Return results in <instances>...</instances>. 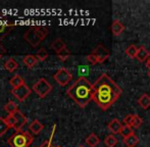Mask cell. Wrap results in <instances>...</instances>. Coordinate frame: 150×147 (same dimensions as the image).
<instances>
[{"label": "cell", "instance_id": "cell-16", "mask_svg": "<svg viewBox=\"0 0 150 147\" xmlns=\"http://www.w3.org/2000/svg\"><path fill=\"white\" fill-rule=\"evenodd\" d=\"M43 128H44V126L42 125V123H40L38 119L33 121L30 124V126H29V130H30L33 134H35V135H38V134L43 130Z\"/></svg>", "mask_w": 150, "mask_h": 147}, {"label": "cell", "instance_id": "cell-12", "mask_svg": "<svg viewBox=\"0 0 150 147\" xmlns=\"http://www.w3.org/2000/svg\"><path fill=\"white\" fill-rule=\"evenodd\" d=\"M64 48H67V45H65L64 41H63L62 39H60V38L55 39L51 44V49L53 50V51H55L56 53H59Z\"/></svg>", "mask_w": 150, "mask_h": 147}, {"label": "cell", "instance_id": "cell-8", "mask_svg": "<svg viewBox=\"0 0 150 147\" xmlns=\"http://www.w3.org/2000/svg\"><path fill=\"white\" fill-rule=\"evenodd\" d=\"M96 55V57L98 58L99 64L100 62H103L104 60H106L107 58L109 57V52L106 48L104 47L103 45H98L96 48H95L94 52H92Z\"/></svg>", "mask_w": 150, "mask_h": 147}, {"label": "cell", "instance_id": "cell-38", "mask_svg": "<svg viewBox=\"0 0 150 147\" xmlns=\"http://www.w3.org/2000/svg\"><path fill=\"white\" fill-rule=\"evenodd\" d=\"M57 147H61V146H57Z\"/></svg>", "mask_w": 150, "mask_h": 147}, {"label": "cell", "instance_id": "cell-23", "mask_svg": "<svg viewBox=\"0 0 150 147\" xmlns=\"http://www.w3.org/2000/svg\"><path fill=\"white\" fill-rule=\"evenodd\" d=\"M142 123H143V119H141L138 114H134L133 115V119H132V122H131L130 126L133 128V129H137V128L141 127Z\"/></svg>", "mask_w": 150, "mask_h": 147}, {"label": "cell", "instance_id": "cell-2", "mask_svg": "<svg viewBox=\"0 0 150 147\" xmlns=\"http://www.w3.org/2000/svg\"><path fill=\"white\" fill-rule=\"evenodd\" d=\"M67 93L80 107L84 108L92 100L93 85L86 78L80 77L67 89Z\"/></svg>", "mask_w": 150, "mask_h": 147}, {"label": "cell", "instance_id": "cell-25", "mask_svg": "<svg viewBox=\"0 0 150 147\" xmlns=\"http://www.w3.org/2000/svg\"><path fill=\"white\" fill-rule=\"evenodd\" d=\"M9 128L10 127L7 124V122H6V119H3V117H0V137L3 136L8 131Z\"/></svg>", "mask_w": 150, "mask_h": 147}, {"label": "cell", "instance_id": "cell-24", "mask_svg": "<svg viewBox=\"0 0 150 147\" xmlns=\"http://www.w3.org/2000/svg\"><path fill=\"white\" fill-rule=\"evenodd\" d=\"M132 134H134L133 128L129 125H125V124H122V131H120V135H122L124 138H127L128 136L132 135Z\"/></svg>", "mask_w": 150, "mask_h": 147}, {"label": "cell", "instance_id": "cell-3", "mask_svg": "<svg viewBox=\"0 0 150 147\" xmlns=\"http://www.w3.org/2000/svg\"><path fill=\"white\" fill-rule=\"evenodd\" d=\"M48 35V31L43 27H32L29 29L24 35V39L28 42L30 45L38 46Z\"/></svg>", "mask_w": 150, "mask_h": 147}, {"label": "cell", "instance_id": "cell-1", "mask_svg": "<svg viewBox=\"0 0 150 147\" xmlns=\"http://www.w3.org/2000/svg\"><path fill=\"white\" fill-rule=\"evenodd\" d=\"M122 95L120 86L106 74H102L93 84L92 100L103 110H106Z\"/></svg>", "mask_w": 150, "mask_h": 147}, {"label": "cell", "instance_id": "cell-21", "mask_svg": "<svg viewBox=\"0 0 150 147\" xmlns=\"http://www.w3.org/2000/svg\"><path fill=\"white\" fill-rule=\"evenodd\" d=\"M117 138L115 135H108L106 136V138L104 139V144L106 147H115L117 144Z\"/></svg>", "mask_w": 150, "mask_h": 147}, {"label": "cell", "instance_id": "cell-36", "mask_svg": "<svg viewBox=\"0 0 150 147\" xmlns=\"http://www.w3.org/2000/svg\"><path fill=\"white\" fill-rule=\"evenodd\" d=\"M148 76H149V78H150V72H148Z\"/></svg>", "mask_w": 150, "mask_h": 147}, {"label": "cell", "instance_id": "cell-37", "mask_svg": "<svg viewBox=\"0 0 150 147\" xmlns=\"http://www.w3.org/2000/svg\"><path fill=\"white\" fill-rule=\"evenodd\" d=\"M79 147H84V146H82V145H81V146H79Z\"/></svg>", "mask_w": 150, "mask_h": 147}, {"label": "cell", "instance_id": "cell-13", "mask_svg": "<svg viewBox=\"0 0 150 147\" xmlns=\"http://www.w3.org/2000/svg\"><path fill=\"white\" fill-rule=\"evenodd\" d=\"M125 31V26L120 22V20H113L112 25H111V32L115 36H119Z\"/></svg>", "mask_w": 150, "mask_h": 147}, {"label": "cell", "instance_id": "cell-7", "mask_svg": "<svg viewBox=\"0 0 150 147\" xmlns=\"http://www.w3.org/2000/svg\"><path fill=\"white\" fill-rule=\"evenodd\" d=\"M11 93L18 101H24V100L31 94V89L25 84V85L20 86V87H18V88H13V89L11 90Z\"/></svg>", "mask_w": 150, "mask_h": 147}, {"label": "cell", "instance_id": "cell-34", "mask_svg": "<svg viewBox=\"0 0 150 147\" xmlns=\"http://www.w3.org/2000/svg\"><path fill=\"white\" fill-rule=\"evenodd\" d=\"M4 29H5V25H3V24H1V23H0V33L3 32Z\"/></svg>", "mask_w": 150, "mask_h": 147}, {"label": "cell", "instance_id": "cell-10", "mask_svg": "<svg viewBox=\"0 0 150 147\" xmlns=\"http://www.w3.org/2000/svg\"><path fill=\"white\" fill-rule=\"evenodd\" d=\"M107 127H108L109 131H110L113 135H115V134H120V131H122V124L120 123L117 119H113L109 122Z\"/></svg>", "mask_w": 150, "mask_h": 147}, {"label": "cell", "instance_id": "cell-26", "mask_svg": "<svg viewBox=\"0 0 150 147\" xmlns=\"http://www.w3.org/2000/svg\"><path fill=\"white\" fill-rule=\"evenodd\" d=\"M137 52H138V48L136 47L135 45H130L128 48L126 49V54L131 58H136Z\"/></svg>", "mask_w": 150, "mask_h": 147}, {"label": "cell", "instance_id": "cell-33", "mask_svg": "<svg viewBox=\"0 0 150 147\" xmlns=\"http://www.w3.org/2000/svg\"><path fill=\"white\" fill-rule=\"evenodd\" d=\"M5 53H6V50H5V48L3 47V45H2L1 41H0V58H1Z\"/></svg>", "mask_w": 150, "mask_h": 147}, {"label": "cell", "instance_id": "cell-27", "mask_svg": "<svg viewBox=\"0 0 150 147\" xmlns=\"http://www.w3.org/2000/svg\"><path fill=\"white\" fill-rule=\"evenodd\" d=\"M36 57H37L38 60H40V61H43V60H45L46 58L48 57L47 50H46L45 48H41V49H39L37 53H36Z\"/></svg>", "mask_w": 150, "mask_h": 147}, {"label": "cell", "instance_id": "cell-14", "mask_svg": "<svg viewBox=\"0 0 150 147\" xmlns=\"http://www.w3.org/2000/svg\"><path fill=\"white\" fill-rule=\"evenodd\" d=\"M138 104L143 110H148L150 107V96L147 93H144L138 99Z\"/></svg>", "mask_w": 150, "mask_h": 147}, {"label": "cell", "instance_id": "cell-30", "mask_svg": "<svg viewBox=\"0 0 150 147\" xmlns=\"http://www.w3.org/2000/svg\"><path fill=\"white\" fill-rule=\"evenodd\" d=\"M6 122H7V124L9 125L10 128H13L16 127V117H13V114H9L7 117H6Z\"/></svg>", "mask_w": 150, "mask_h": 147}, {"label": "cell", "instance_id": "cell-5", "mask_svg": "<svg viewBox=\"0 0 150 147\" xmlns=\"http://www.w3.org/2000/svg\"><path fill=\"white\" fill-rule=\"evenodd\" d=\"M33 90L40 98H44L50 93V91L52 90V86L50 85V83L46 79L41 78L34 84Z\"/></svg>", "mask_w": 150, "mask_h": 147}, {"label": "cell", "instance_id": "cell-9", "mask_svg": "<svg viewBox=\"0 0 150 147\" xmlns=\"http://www.w3.org/2000/svg\"><path fill=\"white\" fill-rule=\"evenodd\" d=\"M13 117H16V127H14V130L16 131H18V130H22V128L26 125L27 123V117L22 111L18 110L16 112L13 113Z\"/></svg>", "mask_w": 150, "mask_h": 147}, {"label": "cell", "instance_id": "cell-19", "mask_svg": "<svg viewBox=\"0 0 150 147\" xmlns=\"http://www.w3.org/2000/svg\"><path fill=\"white\" fill-rule=\"evenodd\" d=\"M9 83H10V85L12 86V89H13V88H18V87H20V86L25 85L24 79H23L20 75H14V77H12L11 79H10Z\"/></svg>", "mask_w": 150, "mask_h": 147}, {"label": "cell", "instance_id": "cell-35", "mask_svg": "<svg viewBox=\"0 0 150 147\" xmlns=\"http://www.w3.org/2000/svg\"><path fill=\"white\" fill-rule=\"evenodd\" d=\"M147 68L149 69V72H150V57L148 58V60H147Z\"/></svg>", "mask_w": 150, "mask_h": 147}, {"label": "cell", "instance_id": "cell-18", "mask_svg": "<svg viewBox=\"0 0 150 147\" xmlns=\"http://www.w3.org/2000/svg\"><path fill=\"white\" fill-rule=\"evenodd\" d=\"M86 143H87V145L90 147H96L99 143H100V139H99V137L96 135V134L92 133L86 138Z\"/></svg>", "mask_w": 150, "mask_h": 147}, {"label": "cell", "instance_id": "cell-11", "mask_svg": "<svg viewBox=\"0 0 150 147\" xmlns=\"http://www.w3.org/2000/svg\"><path fill=\"white\" fill-rule=\"evenodd\" d=\"M149 57H150V53L148 50L144 46H140L138 48V52H137V55H136L137 60H139L140 62H144L146 60H148Z\"/></svg>", "mask_w": 150, "mask_h": 147}, {"label": "cell", "instance_id": "cell-4", "mask_svg": "<svg viewBox=\"0 0 150 147\" xmlns=\"http://www.w3.org/2000/svg\"><path fill=\"white\" fill-rule=\"evenodd\" d=\"M33 140L34 138L28 132L18 130L8 138L7 143L10 147H29Z\"/></svg>", "mask_w": 150, "mask_h": 147}, {"label": "cell", "instance_id": "cell-32", "mask_svg": "<svg viewBox=\"0 0 150 147\" xmlns=\"http://www.w3.org/2000/svg\"><path fill=\"white\" fill-rule=\"evenodd\" d=\"M133 115H134V114H128L124 119V122H122V123H124L125 125H129V126H130L131 122H132V119H133Z\"/></svg>", "mask_w": 150, "mask_h": 147}, {"label": "cell", "instance_id": "cell-17", "mask_svg": "<svg viewBox=\"0 0 150 147\" xmlns=\"http://www.w3.org/2000/svg\"><path fill=\"white\" fill-rule=\"evenodd\" d=\"M23 62L25 64V66H27L28 68H34L35 64L38 62V58L36 57V55H32V54H28L24 57L23 59Z\"/></svg>", "mask_w": 150, "mask_h": 147}, {"label": "cell", "instance_id": "cell-31", "mask_svg": "<svg viewBox=\"0 0 150 147\" xmlns=\"http://www.w3.org/2000/svg\"><path fill=\"white\" fill-rule=\"evenodd\" d=\"M55 128H56V126L54 125L53 126V130H52V133H51V136H50V138L47 140V141H45L43 144H42L40 147H52L51 145V141H52V138H53V134H54V132H55Z\"/></svg>", "mask_w": 150, "mask_h": 147}, {"label": "cell", "instance_id": "cell-6", "mask_svg": "<svg viewBox=\"0 0 150 147\" xmlns=\"http://www.w3.org/2000/svg\"><path fill=\"white\" fill-rule=\"evenodd\" d=\"M53 79L57 82L58 85L63 87V86L67 85V84L73 80V75H71L69 70L62 68V69H59L57 72L54 74Z\"/></svg>", "mask_w": 150, "mask_h": 147}, {"label": "cell", "instance_id": "cell-29", "mask_svg": "<svg viewBox=\"0 0 150 147\" xmlns=\"http://www.w3.org/2000/svg\"><path fill=\"white\" fill-rule=\"evenodd\" d=\"M86 60H87L90 64H92V66H94V64H99L98 58L96 57V55H95L94 53L88 54V55L86 56Z\"/></svg>", "mask_w": 150, "mask_h": 147}, {"label": "cell", "instance_id": "cell-28", "mask_svg": "<svg viewBox=\"0 0 150 147\" xmlns=\"http://www.w3.org/2000/svg\"><path fill=\"white\" fill-rule=\"evenodd\" d=\"M69 55H71V53H69L67 48H64L62 51H60L59 53H57V56L60 60H67V58L69 57Z\"/></svg>", "mask_w": 150, "mask_h": 147}, {"label": "cell", "instance_id": "cell-22", "mask_svg": "<svg viewBox=\"0 0 150 147\" xmlns=\"http://www.w3.org/2000/svg\"><path fill=\"white\" fill-rule=\"evenodd\" d=\"M4 110L7 111L9 114H13L14 112H16V111L18 110V105H16V103H14L13 101L7 102V103L5 104V106H4Z\"/></svg>", "mask_w": 150, "mask_h": 147}, {"label": "cell", "instance_id": "cell-15", "mask_svg": "<svg viewBox=\"0 0 150 147\" xmlns=\"http://www.w3.org/2000/svg\"><path fill=\"white\" fill-rule=\"evenodd\" d=\"M122 143L127 147H135L139 143V138L135 134H132V135L128 136L127 138H124L122 139Z\"/></svg>", "mask_w": 150, "mask_h": 147}, {"label": "cell", "instance_id": "cell-20", "mask_svg": "<svg viewBox=\"0 0 150 147\" xmlns=\"http://www.w3.org/2000/svg\"><path fill=\"white\" fill-rule=\"evenodd\" d=\"M4 68H5L8 72L12 73L18 68V64L16 62V60L13 59V58H9V59L5 62V64H4Z\"/></svg>", "mask_w": 150, "mask_h": 147}]
</instances>
